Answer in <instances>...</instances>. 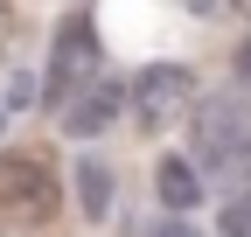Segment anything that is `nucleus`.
<instances>
[{"label": "nucleus", "mask_w": 251, "mask_h": 237, "mask_svg": "<svg viewBox=\"0 0 251 237\" xmlns=\"http://www.w3.org/2000/svg\"><path fill=\"white\" fill-rule=\"evenodd\" d=\"M224 237H251V189L224 202Z\"/></svg>", "instance_id": "6e6552de"}, {"label": "nucleus", "mask_w": 251, "mask_h": 237, "mask_svg": "<svg viewBox=\"0 0 251 237\" xmlns=\"http://www.w3.org/2000/svg\"><path fill=\"white\" fill-rule=\"evenodd\" d=\"M77 210L98 223V216H112V167L105 161H77Z\"/></svg>", "instance_id": "0eeeda50"}, {"label": "nucleus", "mask_w": 251, "mask_h": 237, "mask_svg": "<svg viewBox=\"0 0 251 237\" xmlns=\"http://www.w3.org/2000/svg\"><path fill=\"white\" fill-rule=\"evenodd\" d=\"M7 42H14V7L0 0V56H7Z\"/></svg>", "instance_id": "9b49d317"}, {"label": "nucleus", "mask_w": 251, "mask_h": 237, "mask_svg": "<svg viewBox=\"0 0 251 237\" xmlns=\"http://www.w3.org/2000/svg\"><path fill=\"white\" fill-rule=\"evenodd\" d=\"M237 84H244V91H251V35L237 42Z\"/></svg>", "instance_id": "9d476101"}, {"label": "nucleus", "mask_w": 251, "mask_h": 237, "mask_svg": "<svg viewBox=\"0 0 251 237\" xmlns=\"http://www.w3.org/2000/svg\"><path fill=\"white\" fill-rule=\"evenodd\" d=\"M153 195H161V210H168V216H188V210L202 202V174H196V161L168 154L161 167H153Z\"/></svg>", "instance_id": "423d86ee"}, {"label": "nucleus", "mask_w": 251, "mask_h": 237, "mask_svg": "<svg viewBox=\"0 0 251 237\" xmlns=\"http://www.w3.org/2000/svg\"><path fill=\"white\" fill-rule=\"evenodd\" d=\"M153 237H202V230H196V223H188V216H168L161 230H153Z\"/></svg>", "instance_id": "1a4fd4ad"}, {"label": "nucleus", "mask_w": 251, "mask_h": 237, "mask_svg": "<svg viewBox=\"0 0 251 237\" xmlns=\"http://www.w3.org/2000/svg\"><path fill=\"white\" fill-rule=\"evenodd\" d=\"M7 118H14V105H7V91H0V133H7Z\"/></svg>", "instance_id": "f8f14e48"}, {"label": "nucleus", "mask_w": 251, "mask_h": 237, "mask_svg": "<svg viewBox=\"0 0 251 237\" xmlns=\"http://www.w3.org/2000/svg\"><path fill=\"white\" fill-rule=\"evenodd\" d=\"M56 223V174L35 154H0V237H42Z\"/></svg>", "instance_id": "f03ea898"}, {"label": "nucleus", "mask_w": 251, "mask_h": 237, "mask_svg": "<svg viewBox=\"0 0 251 237\" xmlns=\"http://www.w3.org/2000/svg\"><path fill=\"white\" fill-rule=\"evenodd\" d=\"M188 161L202 182L244 195L251 189V105L244 98H196L188 112Z\"/></svg>", "instance_id": "f257e3e1"}, {"label": "nucleus", "mask_w": 251, "mask_h": 237, "mask_svg": "<svg viewBox=\"0 0 251 237\" xmlns=\"http://www.w3.org/2000/svg\"><path fill=\"white\" fill-rule=\"evenodd\" d=\"M105 77V42H98V28H91V14H70L56 28V42H49V77H42V98L63 112L84 84H98Z\"/></svg>", "instance_id": "7ed1b4c3"}, {"label": "nucleus", "mask_w": 251, "mask_h": 237, "mask_svg": "<svg viewBox=\"0 0 251 237\" xmlns=\"http://www.w3.org/2000/svg\"><path fill=\"white\" fill-rule=\"evenodd\" d=\"M119 112H126V84L119 77H98V84H84V91L63 105V133H70V140H98Z\"/></svg>", "instance_id": "39448f33"}, {"label": "nucleus", "mask_w": 251, "mask_h": 237, "mask_svg": "<svg viewBox=\"0 0 251 237\" xmlns=\"http://www.w3.org/2000/svg\"><path fill=\"white\" fill-rule=\"evenodd\" d=\"M126 112H133V126L161 140L168 126H181L188 112H196V70L181 63H147L133 84H126Z\"/></svg>", "instance_id": "20e7f679"}]
</instances>
